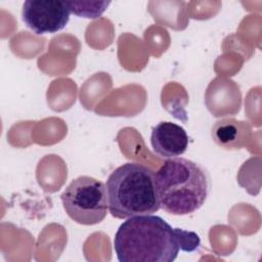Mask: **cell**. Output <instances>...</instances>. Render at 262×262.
<instances>
[{
	"label": "cell",
	"mask_w": 262,
	"mask_h": 262,
	"mask_svg": "<svg viewBox=\"0 0 262 262\" xmlns=\"http://www.w3.org/2000/svg\"><path fill=\"white\" fill-rule=\"evenodd\" d=\"M114 249L120 262H172L180 250L175 228L152 214L127 218L115 234Z\"/></svg>",
	"instance_id": "obj_1"
},
{
	"label": "cell",
	"mask_w": 262,
	"mask_h": 262,
	"mask_svg": "<svg viewBox=\"0 0 262 262\" xmlns=\"http://www.w3.org/2000/svg\"><path fill=\"white\" fill-rule=\"evenodd\" d=\"M161 208L172 215H187L199 210L210 191L206 170L199 164L172 158L164 162L155 174Z\"/></svg>",
	"instance_id": "obj_2"
},
{
	"label": "cell",
	"mask_w": 262,
	"mask_h": 262,
	"mask_svg": "<svg viewBox=\"0 0 262 262\" xmlns=\"http://www.w3.org/2000/svg\"><path fill=\"white\" fill-rule=\"evenodd\" d=\"M105 186L108 210L115 218L150 215L161 209L155 173L143 164L128 162L119 166L107 177Z\"/></svg>",
	"instance_id": "obj_3"
},
{
	"label": "cell",
	"mask_w": 262,
	"mask_h": 262,
	"mask_svg": "<svg viewBox=\"0 0 262 262\" xmlns=\"http://www.w3.org/2000/svg\"><path fill=\"white\" fill-rule=\"evenodd\" d=\"M69 217L82 225L101 222L107 213L106 186L90 176H79L72 180L60 195Z\"/></svg>",
	"instance_id": "obj_4"
},
{
	"label": "cell",
	"mask_w": 262,
	"mask_h": 262,
	"mask_svg": "<svg viewBox=\"0 0 262 262\" xmlns=\"http://www.w3.org/2000/svg\"><path fill=\"white\" fill-rule=\"evenodd\" d=\"M71 13L68 1L59 0H27L21 9L23 20L38 35L53 34L62 30Z\"/></svg>",
	"instance_id": "obj_5"
},
{
	"label": "cell",
	"mask_w": 262,
	"mask_h": 262,
	"mask_svg": "<svg viewBox=\"0 0 262 262\" xmlns=\"http://www.w3.org/2000/svg\"><path fill=\"white\" fill-rule=\"evenodd\" d=\"M150 143L154 152L165 159L183 155L188 146V135L184 128L172 122H160L151 130Z\"/></svg>",
	"instance_id": "obj_6"
},
{
	"label": "cell",
	"mask_w": 262,
	"mask_h": 262,
	"mask_svg": "<svg viewBox=\"0 0 262 262\" xmlns=\"http://www.w3.org/2000/svg\"><path fill=\"white\" fill-rule=\"evenodd\" d=\"M251 133V127L247 122L234 119L217 121L212 128L214 141L225 149H236L245 145Z\"/></svg>",
	"instance_id": "obj_7"
},
{
	"label": "cell",
	"mask_w": 262,
	"mask_h": 262,
	"mask_svg": "<svg viewBox=\"0 0 262 262\" xmlns=\"http://www.w3.org/2000/svg\"><path fill=\"white\" fill-rule=\"evenodd\" d=\"M72 13L86 18H96L100 16L107 6L110 1H68Z\"/></svg>",
	"instance_id": "obj_8"
},
{
	"label": "cell",
	"mask_w": 262,
	"mask_h": 262,
	"mask_svg": "<svg viewBox=\"0 0 262 262\" xmlns=\"http://www.w3.org/2000/svg\"><path fill=\"white\" fill-rule=\"evenodd\" d=\"M175 231L178 237L180 250L185 252H191L200 246V237L196 233L192 231H186L180 228H175Z\"/></svg>",
	"instance_id": "obj_9"
}]
</instances>
